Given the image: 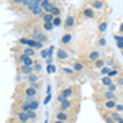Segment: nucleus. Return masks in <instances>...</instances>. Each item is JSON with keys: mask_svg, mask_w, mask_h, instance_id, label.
Instances as JSON below:
<instances>
[{"mask_svg": "<svg viewBox=\"0 0 123 123\" xmlns=\"http://www.w3.org/2000/svg\"><path fill=\"white\" fill-rule=\"evenodd\" d=\"M20 44L30 46V48H36V49H41L43 48V43H39V41H36V39H33V38H21L20 39Z\"/></svg>", "mask_w": 123, "mask_h": 123, "instance_id": "f03ea898", "label": "nucleus"}, {"mask_svg": "<svg viewBox=\"0 0 123 123\" xmlns=\"http://www.w3.org/2000/svg\"><path fill=\"white\" fill-rule=\"evenodd\" d=\"M21 54H26V56H30V57H35L36 51H35L33 48H30V46H25L23 49H21Z\"/></svg>", "mask_w": 123, "mask_h": 123, "instance_id": "9b49d317", "label": "nucleus"}, {"mask_svg": "<svg viewBox=\"0 0 123 123\" xmlns=\"http://www.w3.org/2000/svg\"><path fill=\"white\" fill-rule=\"evenodd\" d=\"M97 59H100V53H98L97 49L90 51V53H89V61H90V62H95Z\"/></svg>", "mask_w": 123, "mask_h": 123, "instance_id": "4468645a", "label": "nucleus"}, {"mask_svg": "<svg viewBox=\"0 0 123 123\" xmlns=\"http://www.w3.org/2000/svg\"><path fill=\"white\" fill-rule=\"evenodd\" d=\"M122 53H123V51H122Z\"/></svg>", "mask_w": 123, "mask_h": 123, "instance_id": "3c124183", "label": "nucleus"}, {"mask_svg": "<svg viewBox=\"0 0 123 123\" xmlns=\"http://www.w3.org/2000/svg\"><path fill=\"white\" fill-rule=\"evenodd\" d=\"M115 107H117L115 100H105V108H115Z\"/></svg>", "mask_w": 123, "mask_h": 123, "instance_id": "393cba45", "label": "nucleus"}, {"mask_svg": "<svg viewBox=\"0 0 123 123\" xmlns=\"http://www.w3.org/2000/svg\"><path fill=\"white\" fill-rule=\"evenodd\" d=\"M31 38L36 39V41H39V43H43V44H46V43H48V38L44 36L43 28H33V30H31Z\"/></svg>", "mask_w": 123, "mask_h": 123, "instance_id": "f257e3e1", "label": "nucleus"}, {"mask_svg": "<svg viewBox=\"0 0 123 123\" xmlns=\"http://www.w3.org/2000/svg\"><path fill=\"white\" fill-rule=\"evenodd\" d=\"M56 120H61V122H66V120H69V115H67V112H62V110H59L56 115Z\"/></svg>", "mask_w": 123, "mask_h": 123, "instance_id": "6ab92c4d", "label": "nucleus"}, {"mask_svg": "<svg viewBox=\"0 0 123 123\" xmlns=\"http://www.w3.org/2000/svg\"><path fill=\"white\" fill-rule=\"evenodd\" d=\"M53 7H54V3L51 0H43L41 2V8H43V12H46V13H51V8Z\"/></svg>", "mask_w": 123, "mask_h": 123, "instance_id": "6e6552de", "label": "nucleus"}, {"mask_svg": "<svg viewBox=\"0 0 123 123\" xmlns=\"http://www.w3.org/2000/svg\"><path fill=\"white\" fill-rule=\"evenodd\" d=\"M26 10H30V13H31L33 17H41V15H43V8H41V5H38V3L30 5Z\"/></svg>", "mask_w": 123, "mask_h": 123, "instance_id": "0eeeda50", "label": "nucleus"}, {"mask_svg": "<svg viewBox=\"0 0 123 123\" xmlns=\"http://www.w3.org/2000/svg\"><path fill=\"white\" fill-rule=\"evenodd\" d=\"M105 30H107V23H105V21H102V23L98 25V31H100V33H104Z\"/></svg>", "mask_w": 123, "mask_h": 123, "instance_id": "473e14b6", "label": "nucleus"}, {"mask_svg": "<svg viewBox=\"0 0 123 123\" xmlns=\"http://www.w3.org/2000/svg\"><path fill=\"white\" fill-rule=\"evenodd\" d=\"M94 64H95V67H98V69H102V67H104V64H105V61H102V59H97V61H95Z\"/></svg>", "mask_w": 123, "mask_h": 123, "instance_id": "c85d7f7f", "label": "nucleus"}, {"mask_svg": "<svg viewBox=\"0 0 123 123\" xmlns=\"http://www.w3.org/2000/svg\"><path fill=\"white\" fill-rule=\"evenodd\" d=\"M71 41H72V35H71V33H66V35H62V38H61V44H62V46L69 44Z\"/></svg>", "mask_w": 123, "mask_h": 123, "instance_id": "f3484780", "label": "nucleus"}, {"mask_svg": "<svg viewBox=\"0 0 123 123\" xmlns=\"http://www.w3.org/2000/svg\"><path fill=\"white\" fill-rule=\"evenodd\" d=\"M72 69H74L76 72H82V71H84V64H82V62H74V64H72Z\"/></svg>", "mask_w": 123, "mask_h": 123, "instance_id": "b1692460", "label": "nucleus"}, {"mask_svg": "<svg viewBox=\"0 0 123 123\" xmlns=\"http://www.w3.org/2000/svg\"><path fill=\"white\" fill-rule=\"evenodd\" d=\"M108 72H110V67H102V74L104 76H108Z\"/></svg>", "mask_w": 123, "mask_h": 123, "instance_id": "e433bc0d", "label": "nucleus"}, {"mask_svg": "<svg viewBox=\"0 0 123 123\" xmlns=\"http://www.w3.org/2000/svg\"><path fill=\"white\" fill-rule=\"evenodd\" d=\"M15 118L21 123H28L31 120V112H23V110H20L18 113L15 115Z\"/></svg>", "mask_w": 123, "mask_h": 123, "instance_id": "20e7f679", "label": "nucleus"}, {"mask_svg": "<svg viewBox=\"0 0 123 123\" xmlns=\"http://www.w3.org/2000/svg\"><path fill=\"white\" fill-rule=\"evenodd\" d=\"M108 76L112 77V79H113V77H117V76H118V69H110V72H108Z\"/></svg>", "mask_w": 123, "mask_h": 123, "instance_id": "2f4dec72", "label": "nucleus"}, {"mask_svg": "<svg viewBox=\"0 0 123 123\" xmlns=\"http://www.w3.org/2000/svg\"><path fill=\"white\" fill-rule=\"evenodd\" d=\"M51 13H53V15H54V17H59V15H61V8H59V7H56V5H54V7H53V8H51Z\"/></svg>", "mask_w": 123, "mask_h": 123, "instance_id": "bb28decb", "label": "nucleus"}, {"mask_svg": "<svg viewBox=\"0 0 123 123\" xmlns=\"http://www.w3.org/2000/svg\"><path fill=\"white\" fill-rule=\"evenodd\" d=\"M48 72H49V74H54V72H56V67L53 66V64H49V66H48Z\"/></svg>", "mask_w": 123, "mask_h": 123, "instance_id": "72a5a7b5", "label": "nucleus"}, {"mask_svg": "<svg viewBox=\"0 0 123 123\" xmlns=\"http://www.w3.org/2000/svg\"><path fill=\"white\" fill-rule=\"evenodd\" d=\"M74 89L72 87H66V89H62V95L66 97V98H72V95H74Z\"/></svg>", "mask_w": 123, "mask_h": 123, "instance_id": "a211bd4d", "label": "nucleus"}, {"mask_svg": "<svg viewBox=\"0 0 123 123\" xmlns=\"http://www.w3.org/2000/svg\"><path fill=\"white\" fill-rule=\"evenodd\" d=\"M74 25H76V18L69 15V17H67V18H66V21H64V26H66V28L69 30V28H72Z\"/></svg>", "mask_w": 123, "mask_h": 123, "instance_id": "dca6fc26", "label": "nucleus"}, {"mask_svg": "<svg viewBox=\"0 0 123 123\" xmlns=\"http://www.w3.org/2000/svg\"><path fill=\"white\" fill-rule=\"evenodd\" d=\"M98 44H100V46H105V44H107L105 38H100V39H98Z\"/></svg>", "mask_w": 123, "mask_h": 123, "instance_id": "a19ab883", "label": "nucleus"}, {"mask_svg": "<svg viewBox=\"0 0 123 123\" xmlns=\"http://www.w3.org/2000/svg\"><path fill=\"white\" fill-rule=\"evenodd\" d=\"M62 72L67 74V76H69V74H71V76H74V74H76V71H74L72 67H64V69H62Z\"/></svg>", "mask_w": 123, "mask_h": 123, "instance_id": "a878e982", "label": "nucleus"}, {"mask_svg": "<svg viewBox=\"0 0 123 123\" xmlns=\"http://www.w3.org/2000/svg\"><path fill=\"white\" fill-rule=\"evenodd\" d=\"M110 115H112V117L108 118V122H110V120H113V122H118V123H120V122L123 120V118H122V115H120V112H117V110H115V112H112Z\"/></svg>", "mask_w": 123, "mask_h": 123, "instance_id": "aec40b11", "label": "nucleus"}, {"mask_svg": "<svg viewBox=\"0 0 123 123\" xmlns=\"http://www.w3.org/2000/svg\"><path fill=\"white\" fill-rule=\"evenodd\" d=\"M62 25V20L59 18V17H54V20H53V26H61Z\"/></svg>", "mask_w": 123, "mask_h": 123, "instance_id": "cd10ccee", "label": "nucleus"}, {"mask_svg": "<svg viewBox=\"0 0 123 123\" xmlns=\"http://www.w3.org/2000/svg\"><path fill=\"white\" fill-rule=\"evenodd\" d=\"M108 123H118V122H113V120H110V122H108Z\"/></svg>", "mask_w": 123, "mask_h": 123, "instance_id": "09e8293b", "label": "nucleus"}, {"mask_svg": "<svg viewBox=\"0 0 123 123\" xmlns=\"http://www.w3.org/2000/svg\"><path fill=\"white\" fill-rule=\"evenodd\" d=\"M102 97H104L105 100H115V92L110 90V89H107L104 94H102Z\"/></svg>", "mask_w": 123, "mask_h": 123, "instance_id": "2eb2a0df", "label": "nucleus"}, {"mask_svg": "<svg viewBox=\"0 0 123 123\" xmlns=\"http://www.w3.org/2000/svg\"><path fill=\"white\" fill-rule=\"evenodd\" d=\"M53 123H64V122H61V120H54Z\"/></svg>", "mask_w": 123, "mask_h": 123, "instance_id": "49530a36", "label": "nucleus"}, {"mask_svg": "<svg viewBox=\"0 0 123 123\" xmlns=\"http://www.w3.org/2000/svg\"><path fill=\"white\" fill-rule=\"evenodd\" d=\"M115 39H117V41H123V36L122 35H115Z\"/></svg>", "mask_w": 123, "mask_h": 123, "instance_id": "37998d69", "label": "nucleus"}, {"mask_svg": "<svg viewBox=\"0 0 123 123\" xmlns=\"http://www.w3.org/2000/svg\"><path fill=\"white\" fill-rule=\"evenodd\" d=\"M20 72L25 74V76H30V74H33L35 71H33V66H20Z\"/></svg>", "mask_w": 123, "mask_h": 123, "instance_id": "ddd939ff", "label": "nucleus"}, {"mask_svg": "<svg viewBox=\"0 0 123 123\" xmlns=\"http://www.w3.org/2000/svg\"><path fill=\"white\" fill-rule=\"evenodd\" d=\"M44 123H48V122H44Z\"/></svg>", "mask_w": 123, "mask_h": 123, "instance_id": "8fccbe9b", "label": "nucleus"}, {"mask_svg": "<svg viewBox=\"0 0 123 123\" xmlns=\"http://www.w3.org/2000/svg\"><path fill=\"white\" fill-rule=\"evenodd\" d=\"M64 100H67V98H66V97H64L62 94H59V95H57V102H59V104H61V102H64Z\"/></svg>", "mask_w": 123, "mask_h": 123, "instance_id": "c9c22d12", "label": "nucleus"}, {"mask_svg": "<svg viewBox=\"0 0 123 123\" xmlns=\"http://www.w3.org/2000/svg\"><path fill=\"white\" fill-rule=\"evenodd\" d=\"M26 80H28L30 84H36L38 82V76L33 72V74H30V76H26Z\"/></svg>", "mask_w": 123, "mask_h": 123, "instance_id": "4be33fe9", "label": "nucleus"}, {"mask_svg": "<svg viewBox=\"0 0 123 123\" xmlns=\"http://www.w3.org/2000/svg\"><path fill=\"white\" fill-rule=\"evenodd\" d=\"M118 85H123V77H120V79H118Z\"/></svg>", "mask_w": 123, "mask_h": 123, "instance_id": "c03bdc74", "label": "nucleus"}, {"mask_svg": "<svg viewBox=\"0 0 123 123\" xmlns=\"http://www.w3.org/2000/svg\"><path fill=\"white\" fill-rule=\"evenodd\" d=\"M105 64H107V67H113V66H115L113 61H105Z\"/></svg>", "mask_w": 123, "mask_h": 123, "instance_id": "ea45409f", "label": "nucleus"}, {"mask_svg": "<svg viewBox=\"0 0 123 123\" xmlns=\"http://www.w3.org/2000/svg\"><path fill=\"white\" fill-rule=\"evenodd\" d=\"M57 57H59V59H67L69 54H67L66 49H57Z\"/></svg>", "mask_w": 123, "mask_h": 123, "instance_id": "5701e85b", "label": "nucleus"}, {"mask_svg": "<svg viewBox=\"0 0 123 123\" xmlns=\"http://www.w3.org/2000/svg\"><path fill=\"white\" fill-rule=\"evenodd\" d=\"M39 54H41V57H44V59H48V57L51 56V54H49V51H48V49H41V53H39Z\"/></svg>", "mask_w": 123, "mask_h": 123, "instance_id": "7c9ffc66", "label": "nucleus"}, {"mask_svg": "<svg viewBox=\"0 0 123 123\" xmlns=\"http://www.w3.org/2000/svg\"><path fill=\"white\" fill-rule=\"evenodd\" d=\"M115 110H117V112H123V105H122V104H117Z\"/></svg>", "mask_w": 123, "mask_h": 123, "instance_id": "58836bf2", "label": "nucleus"}, {"mask_svg": "<svg viewBox=\"0 0 123 123\" xmlns=\"http://www.w3.org/2000/svg\"><path fill=\"white\" fill-rule=\"evenodd\" d=\"M100 82H102L104 87H110V85H113V79H112L110 76H104L102 79H100Z\"/></svg>", "mask_w": 123, "mask_h": 123, "instance_id": "9d476101", "label": "nucleus"}, {"mask_svg": "<svg viewBox=\"0 0 123 123\" xmlns=\"http://www.w3.org/2000/svg\"><path fill=\"white\" fill-rule=\"evenodd\" d=\"M90 8L94 12H102L105 10V2L104 0H90Z\"/></svg>", "mask_w": 123, "mask_h": 123, "instance_id": "39448f33", "label": "nucleus"}, {"mask_svg": "<svg viewBox=\"0 0 123 123\" xmlns=\"http://www.w3.org/2000/svg\"><path fill=\"white\" fill-rule=\"evenodd\" d=\"M41 18H43V23H53V20H54V15H53V13H46V12H43Z\"/></svg>", "mask_w": 123, "mask_h": 123, "instance_id": "f8f14e48", "label": "nucleus"}, {"mask_svg": "<svg viewBox=\"0 0 123 123\" xmlns=\"http://www.w3.org/2000/svg\"><path fill=\"white\" fill-rule=\"evenodd\" d=\"M53 28H54V26H53V23H43V30H46V31H51Z\"/></svg>", "mask_w": 123, "mask_h": 123, "instance_id": "c756f323", "label": "nucleus"}, {"mask_svg": "<svg viewBox=\"0 0 123 123\" xmlns=\"http://www.w3.org/2000/svg\"><path fill=\"white\" fill-rule=\"evenodd\" d=\"M18 62H20V66H33V64H35L33 57L26 56V54H20L18 56Z\"/></svg>", "mask_w": 123, "mask_h": 123, "instance_id": "423d86ee", "label": "nucleus"}, {"mask_svg": "<svg viewBox=\"0 0 123 123\" xmlns=\"http://www.w3.org/2000/svg\"><path fill=\"white\" fill-rule=\"evenodd\" d=\"M33 71H35V72H38V71H41V64H38V62H35V64H33Z\"/></svg>", "mask_w": 123, "mask_h": 123, "instance_id": "f704fd0d", "label": "nucleus"}, {"mask_svg": "<svg viewBox=\"0 0 123 123\" xmlns=\"http://www.w3.org/2000/svg\"><path fill=\"white\" fill-rule=\"evenodd\" d=\"M120 31H122V33H123V23H122V25H120Z\"/></svg>", "mask_w": 123, "mask_h": 123, "instance_id": "de8ad7c7", "label": "nucleus"}, {"mask_svg": "<svg viewBox=\"0 0 123 123\" xmlns=\"http://www.w3.org/2000/svg\"><path fill=\"white\" fill-rule=\"evenodd\" d=\"M38 95V84H30L25 89V98H36Z\"/></svg>", "mask_w": 123, "mask_h": 123, "instance_id": "7ed1b4c3", "label": "nucleus"}, {"mask_svg": "<svg viewBox=\"0 0 123 123\" xmlns=\"http://www.w3.org/2000/svg\"><path fill=\"white\" fill-rule=\"evenodd\" d=\"M59 105H61V110H62V112H67V110H71V108L74 107V104H72L71 98H67V100H64V102H61Z\"/></svg>", "mask_w": 123, "mask_h": 123, "instance_id": "1a4fd4ad", "label": "nucleus"}, {"mask_svg": "<svg viewBox=\"0 0 123 123\" xmlns=\"http://www.w3.org/2000/svg\"><path fill=\"white\" fill-rule=\"evenodd\" d=\"M82 13H84L85 18H94V17H95V12L92 8H84V10H82Z\"/></svg>", "mask_w": 123, "mask_h": 123, "instance_id": "412c9836", "label": "nucleus"}, {"mask_svg": "<svg viewBox=\"0 0 123 123\" xmlns=\"http://www.w3.org/2000/svg\"><path fill=\"white\" fill-rule=\"evenodd\" d=\"M12 5H23V0H12Z\"/></svg>", "mask_w": 123, "mask_h": 123, "instance_id": "4c0bfd02", "label": "nucleus"}, {"mask_svg": "<svg viewBox=\"0 0 123 123\" xmlns=\"http://www.w3.org/2000/svg\"><path fill=\"white\" fill-rule=\"evenodd\" d=\"M117 46H118V49L123 51V41H117Z\"/></svg>", "mask_w": 123, "mask_h": 123, "instance_id": "79ce46f5", "label": "nucleus"}, {"mask_svg": "<svg viewBox=\"0 0 123 123\" xmlns=\"http://www.w3.org/2000/svg\"><path fill=\"white\" fill-rule=\"evenodd\" d=\"M41 2H43V0H35V3H38V5H41Z\"/></svg>", "mask_w": 123, "mask_h": 123, "instance_id": "a18cd8bd", "label": "nucleus"}]
</instances>
